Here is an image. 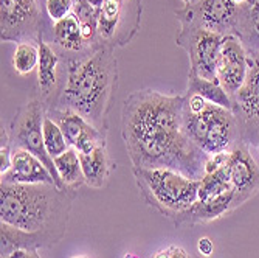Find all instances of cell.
I'll use <instances>...</instances> for the list:
<instances>
[{
	"label": "cell",
	"instance_id": "f546056e",
	"mask_svg": "<svg viewBox=\"0 0 259 258\" xmlns=\"http://www.w3.org/2000/svg\"><path fill=\"white\" fill-rule=\"evenodd\" d=\"M169 252H171V258H191L180 246H169Z\"/></svg>",
	"mask_w": 259,
	"mask_h": 258
},
{
	"label": "cell",
	"instance_id": "ffe728a7",
	"mask_svg": "<svg viewBox=\"0 0 259 258\" xmlns=\"http://www.w3.org/2000/svg\"><path fill=\"white\" fill-rule=\"evenodd\" d=\"M191 93L200 95L211 104L225 107L228 110L234 109L233 98L225 92L218 80H205L196 75H190L188 77V95H191Z\"/></svg>",
	"mask_w": 259,
	"mask_h": 258
},
{
	"label": "cell",
	"instance_id": "2e32d148",
	"mask_svg": "<svg viewBox=\"0 0 259 258\" xmlns=\"http://www.w3.org/2000/svg\"><path fill=\"white\" fill-rule=\"evenodd\" d=\"M236 104L245 117L251 120H259V53L248 56V73L244 86L236 93Z\"/></svg>",
	"mask_w": 259,
	"mask_h": 258
},
{
	"label": "cell",
	"instance_id": "d6986e66",
	"mask_svg": "<svg viewBox=\"0 0 259 258\" xmlns=\"http://www.w3.org/2000/svg\"><path fill=\"white\" fill-rule=\"evenodd\" d=\"M39 64H37V81L42 95L47 98L50 97L58 84V67H59V56L52 47L39 39Z\"/></svg>",
	"mask_w": 259,
	"mask_h": 258
},
{
	"label": "cell",
	"instance_id": "ba28073f",
	"mask_svg": "<svg viewBox=\"0 0 259 258\" xmlns=\"http://www.w3.org/2000/svg\"><path fill=\"white\" fill-rule=\"evenodd\" d=\"M224 36L200 27H186L180 31L177 44L190 58V75L205 80H218V59Z\"/></svg>",
	"mask_w": 259,
	"mask_h": 258
},
{
	"label": "cell",
	"instance_id": "52a82bcc",
	"mask_svg": "<svg viewBox=\"0 0 259 258\" xmlns=\"http://www.w3.org/2000/svg\"><path fill=\"white\" fill-rule=\"evenodd\" d=\"M233 0H199L191 7L176 11V16L182 22L183 28L200 27L211 31L227 34V30L242 28L250 11L241 8Z\"/></svg>",
	"mask_w": 259,
	"mask_h": 258
},
{
	"label": "cell",
	"instance_id": "e0dca14e",
	"mask_svg": "<svg viewBox=\"0 0 259 258\" xmlns=\"http://www.w3.org/2000/svg\"><path fill=\"white\" fill-rule=\"evenodd\" d=\"M0 240H2V256H8L16 250H37L39 247H50L52 243L37 233H30L16 229L5 223L0 224Z\"/></svg>",
	"mask_w": 259,
	"mask_h": 258
},
{
	"label": "cell",
	"instance_id": "4dcf8cb0",
	"mask_svg": "<svg viewBox=\"0 0 259 258\" xmlns=\"http://www.w3.org/2000/svg\"><path fill=\"white\" fill-rule=\"evenodd\" d=\"M154 258H171V252H169V247L158 250V252H157V253L154 255Z\"/></svg>",
	"mask_w": 259,
	"mask_h": 258
},
{
	"label": "cell",
	"instance_id": "9c48e42d",
	"mask_svg": "<svg viewBox=\"0 0 259 258\" xmlns=\"http://www.w3.org/2000/svg\"><path fill=\"white\" fill-rule=\"evenodd\" d=\"M97 16L98 39L104 45L113 47L127 44L135 34L140 23L129 20L127 2L131 0H90Z\"/></svg>",
	"mask_w": 259,
	"mask_h": 258
},
{
	"label": "cell",
	"instance_id": "3957f363",
	"mask_svg": "<svg viewBox=\"0 0 259 258\" xmlns=\"http://www.w3.org/2000/svg\"><path fill=\"white\" fill-rule=\"evenodd\" d=\"M118 68L110 45H98L90 55L68 64L67 80L59 92V109L82 115L100 131H106L107 112L116 89Z\"/></svg>",
	"mask_w": 259,
	"mask_h": 258
},
{
	"label": "cell",
	"instance_id": "8d00e7d4",
	"mask_svg": "<svg viewBox=\"0 0 259 258\" xmlns=\"http://www.w3.org/2000/svg\"><path fill=\"white\" fill-rule=\"evenodd\" d=\"M254 2H259V0H254Z\"/></svg>",
	"mask_w": 259,
	"mask_h": 258
},
{
	"label": "cell",
	"instance_id": "4fadbf2b",
	"mask_svg": "<svg viewBox=\"0 0 259 258\" xmlns=\"http://www.w3.org/2000/svg\"><path fill=\"white\" fill-rule=\"evenodd\" d=\"M47 115L59 125L68 145L75 148L79 154H87L97 146L106 145L104 132L95 128L90 122H87L82 115L59 107L52 109Z\"/></svg>",
	"mask_w": 259,
	"mask_h": 258
},
{
	"label": "cell",
	"instance_id": "9a60e30c",
	"mask_svg": "<svg viewBox=\"0 0 259 258\" xmlns=\"http://www.w3.org/2000/svg\"><path fill=\"white\" fill-rule=\"evenodd\" d=\"M233 199L234 190H230L221 196H216L208 201H196L190 208L182 212L174 218L176 224H197V223H208L218 219L233 210Z\"/></svg>",
	"mask_w": 259,
	"mask_h": 258
},
{
	"label": "cell",
	"instance_id": "7c38bea8",
	"mask_svg": "<svg viewBox=\"0 0 259 258\" xmlns=\"http://www.w3.org/2000/svg\"><path fill=\"white\" fill-rule=\"evenodd\" d=\"M227 170L230 182L234 190L233 210L247 202L259 190V167L248 148L242 143H238L228 156Z\"/></svg>",
	"mask_w": 259,
	"mask_h": 258
},
{
	"label": "cell",
	"instance_id": "5bb4252c",
	"mask_svg": "<svg viewBox=\"0 0 259 258\" xmlns=\"http://www.w3.org/2000/svg\"><path fill=\"white\" fill-rule=\"evenodd\" d=\"M2 183H53L55 177L47 168L40 159H37L34 154L25 150H13V159H11V168L0 174Z\"/></svg>",
	"mask_w": 259,
	"mask_h": 258
},
{
	"label": "cell",
	"instance_id": "603a6c76",
	"mask_svg": "<svg viewBox=\"0 0 259 258\" xmlns=\"http://www.w3.org/2000/svg\"><path fill=\"white\" fill-rule=\"evenodd\" d=\"M233 190L228 170H227V163L214 173L205 174L200 180L199 187V201H208L213 199L216 196H221L227 192Z\"/></svg>",
	"mask_w": 259,
	"mask_h": 258
},
{
	"label": "cell",
	"instance_id": "484cf974",
	"mask_svg": "<svg viewBox=\"0 0 259 258\" xmlns=\"http://www.w3.org/2000/svg\"><path fill=\"white\" fill-rule=\"evenodd\" d=\"M75 0H45V11L52 22H59L73 14Z\"/></svg>",
	"mask_w": 259,
	"mask_h": 258
},
{
	"label": "cell",
	"instance_id": "8fae6325",
	"mask_svg": "<svg viewBox=\"0 0 259 258\" xmlns=\"http://www.w3.org/2000/svg\"><path fill=\"white\" fill-rule=\"evenodd\" d=\"M248 73V55L242 41L234 34H225L218 59L216 78L230 97H234L244 86Z\"/></svg>",
	"mask_w": 259,
	"mask_h": 258
},
{
	"label": "cell",
	"instance_id": "e575fe53",
	"mask_svg": "<svg viewBox=\"0 0 259 258\" xmlns=\"http://www.w3.org/2000/svg\"><path fill=\"white\" fill-rule=\"evenodd\" d=\"M254 8H256V10H259V2H254Z\"/></svg>",
	"mask_w": 259,
	"mask_h": 258
},
{
	"label": "cell",
	"instance_id": "6da1fadb",
	"mask_svg": "<svg viewBox=\"0 0 259 258\" xmlns=\"http://www.w3.org/2000/svg\"><path fill=\"white\" fill-rule=\"evenodd\" d=\"M185 97L137 90L126 98L121 135L134 168H168L202 180L208 154L185 131Z\"/></svg>",
	"mask_w": 259,
	"mask_h": 258
},
{
	"label": "cell",
	"instance_id": "277c9868",
	"mask_svg": "<svg viewBox=\"0 0 259 258\" xmlns=\"http://www.w3.org/2000/svg\"><path fill=\"white\" fill-rule=\"evenodd\" d=\"M140 193L160 213L174 219L199 199L200 180L168 168H134Z\"/></svg>",
	"mask_w": 259,
	"mask_h": 258
},
{
	"label": "cell",
	"instance_id": "44dd1931",
	"mask_svg": "<svg viewBox=\"0 0 259 258\" xmlns=\"http://www.w3.org/2000/svg\"><path fill=\"white\" fill-rule=\"evenodd\" d=\"M53 41L67 52H81L84 47H87L79 20L75 14H70L68 17L53 23Z\"/></svg>",
	"mask_w": 259,
	"mask_h": 258
},
{
	"label": "cell",
	"instance_id": "d4e9b609",
	"mask_svg": "<svg viewBox=\"0 0 259 258\" xmlns=\"http://www.w3.org/2000/svg\"><path fill=\"white\" fill-rule=\"evenodd\" d=\"M39 64V49L31 42L17 44L13 55V67L19 75H28Z\"/></svg>",
	"mask_w": 259,
	"mask_h": 258
},
{
	"label": "cell",
	"instance_id": "7a4b0ae2",
	"mask_svg": "<svg viewBox=\"0 0 259 258\" xmlns=\"http://www.w3.org/2000/svg\"><path fill=\"white\" fill-rule=\"evenodd\" d=\"M53 183H0V219L16 229L45 237L53 244L62 240L73 196Z\"/></svg>",
	"mask_w": 259,
	"mask_h": 258
},
{
	"label": "cell",
	"instance_id": "836d02e7",
	"mask_svg": "<svg viewBox=\"0 0 259 258\" xmlns=\"http://www.w3.org/2000/svg\"><path fill=\"white\" fill-rule=\"evenodd\" d=\"M123 258H138V256H137V255H134V253H126Z\"/></svg>",
	"mask_w": 259,
	"mask_h": 258
},
{
	"label": "cell",
	"instance_id": "4316f807",
	"mask_svg": "<svg viewBox=\"0 0 259 258\" xmlns=\"http://www.w3.org/2000/svg\"><path fill=\"white\" fill-rule=\"evenodd\" d=\"M228 156H230V151H224V153H218V154L209 156L206 163H205V174L214 173L216 170L224 167L228 160Z\"/></svg>",
	"mask_w": 259,
	"mask_h": 258
},
{
	"label": "cell",
	"instance_id": "1f68e13d",
	"mask_svg": "<svg viewBox=\"0 0 259 258\" xmlns=\"http://www.w3.org/2000/svg\"><path fill=\"white\" fill-rule=\"evenodd\" d=\"M182 2L186 5V7H191V5H194V4H197L199 0H182Z\"/></svg>",
	"mask_w": 259,
	"mask_h": 258
},
{
	"label": "cell",
	"instance_id": "cb8c5ba5",
	"mask_svg": "<svg viewBox=\"0 0 259 258\" xmlns=\"http://www.w3.org/2000/svg\"><path fill=\"white\" fill-rule=\"evenodd\" d=\"M44 143H45L47 153L53 159L64 154L70 148L62 129L49 115H45V119H44Z\"/></svg>",
	"mask_w": 259,
	"mask_h": 258
},
{
	"label": "cell",
	"instance_id": "5b68a950",
	"mask_svg": "<svg viewBox=\"0 0 259 258\" xmlns=\"http://www.w3.org/2000/svg\"><path fill=\"white\" fill-rule=\"evenodd\" d=\"M183 122L191 142L208 156L231 151L236 146L238 125L233 110L211 103H206L199 114H191L185 107Z\"/></svg>",
	"mask_w": 259,
	"mask_h": 258
},
{
	"label": "cell",
	"instance_id": "f1b7e54d",
	"mask_svg": "<svg viewBox=\"0 0 259 258\" xmlns=\"http://www.w3.org/2000/svg\"><path fill=\"white\" fill-rule=\"evenodd\" d=\"M2 258H40V255L37 253V250H16L11 255Z\"/></svg>",
	"mask_w": 259,
	"mask_h": 258
},
{
	"label": "cell",
	"instance_id": "d6a6232c",
	"mask_svg": "<svg viewBox=\"0 0 259 258\" xmlns=\"http://www.w3.org/2000/svg\"><path fill=\"white\" fill-rule=\"evenodd\" d=\"M233 2L236 5H245V4H248V0H233Z\"/></svg>",
	"mask_w": 259,
	"mask_h": 258
},
{
	"label": "cell",
	"instance_id": "83f0119b",
	"mask_svg": "<svg viewBox=\"0 0 259 258\" xmlns=\"http://www.w3.org/2000/svg\"><path fill=\"white\" fill-rule=\"evenodd\" d=\"M197 250L203 255V256H211V253L214 252V244L208 237H202L197 241Z\"/></svg>",
	"mask_w": 259,
	"mask_h": 258
},
{
	"label": "cell",
	"instance_id": "ac0fdd59",
	"mask_svg": "<svg viewBox=\"0 0 259 258\" xmlns=\"http://www.w3.org/2000/svg\"><path fill=\"white\" fill-rule=\"evenodd\" d=\"M81 167L85 179V185L90 189H103L109 177V156L106 151V145L97 146L87 154H79Z\"/></svg>",
	"mask_w": 259,
	"mask_h": 258
},
{
	"label": "cell",
	"instance_id": "7402d4cb",
	"mask_svg": "<svg viewBox=\"0 0 259 258\" xmlns=\"http://www.w3.org/2000/svg\"><path fill=\"white\" fill-rule=\"evenodd\" d=\"M56 171L64 182V185L68 190H76L79 185L85 183L82 167H81V160H79V153L70 146L64 154L58 156L53 159Z\"/></svg>",
	"mask_w": 259,
	"mask_h": 258
},
{
	"label": "cell",
	"instance_id": "30bf717a",
	"mask_svg": "<svg viewBox=\"0 0 259 258\" xmlns=\"http://www.w3.org/2000/svg\"><path fill=\"white\" fill-rule=\"evenodd\" d=\"M2 41L27 42L39 33V8L36 0H0Z\"/></svg>",
	"mask_w": 259,
	"mask_h": 258
},
{
	"label": "cell",
	"instance_id": "d590c367",
	"mask_svg": "<svg viewBox=\"0 0 259 258\" xmlns=\"http://www.w3.org/2000/svg\"><path fill=\"white\" fill-rule=\"evenodd\" d=\"M73 258H87V256H73Z\"/></svg>",
	"mask_w": 259,
	"mask_h": 258
},
{
	"label": "cell",
	"instance_id": "8992f818",
	"mask_svg": "<svg viewBox=\"0 0 259 258\" xmlns=\"http://www.w3.org/2000/svg\"><path fill=\"white\" fill-rule=\"evenodd\" d=\"M44 119H45V114H44L42 103L36 98L27 101L19 109L16 119L11 125L10 145L13 146V150H25L34 154L37 159H40V162L53 174L56 187H59L62 190H68L56 171L53 157L45 150Z\"/></svg>",
	"mask_w": 259,
	"mask_h": 258
}]
</instances>
